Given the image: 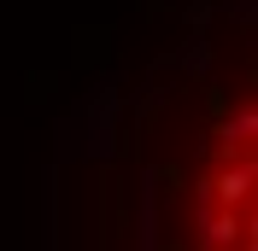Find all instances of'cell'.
<instances>
[{
	"label": "cell",
	"instance_id": "cell-1",
	"mask_svg": "<svg viewBox=\"0 0 258 251\" xmlns=\"http://www.w3.org/2000/svg\"><path fill=\"white\" fill-rule=\"evenodd\" d=\"M211 187H217V199H223V210H235V204H246V193H252V164H229L223 175H217V181H211Z\"/></svg>",
	"mask_w": 258,
	"mask_h": 251
},
{
	"label": "cell",
	"instance_id": "cell-2",
	"mask_svg": "<svg viewBox=\"0 0 258 251\" xmlns=\"http://www.w3.org/2000/svg\"><path fill=\"white\" fill-rule=\"evenodd\" d=\"M206 239H211V245H235V239H241V216H235V210H217V216H211L206 222Z\"/></svg>",
	"mask_w": 258,
	"mask_h": 251
},
{
	"label": "cell",
	"instance_id": "cell-3",
	"mask_svg": "<svg viewBox=\"0 0 258 251\" xmlns=\"http://www.w3.org/2000/svg\"><path fill=\"white\" fill-rule=\"evenodd\" d=\"M217 135H223V146H235V141H246V135H252V105H241V111H235V117H229L223 129H217Z\"/></svg>",
	"mask_w": 258,
	"mask_h": 251
}]
</instances>
